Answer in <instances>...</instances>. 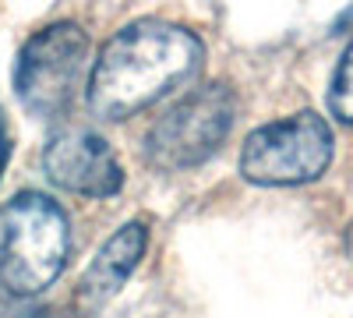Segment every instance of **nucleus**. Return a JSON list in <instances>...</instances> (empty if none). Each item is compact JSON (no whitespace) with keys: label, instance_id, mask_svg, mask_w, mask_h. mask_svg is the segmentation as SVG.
<instances>
[{"label":"nucleus","instance_id":"1","mask_svg":"<svg viewBox=\"0 0 353 318\" xmlns=\"http://www.w3.org/2000/svg\"><path fill=\"white\" fill-rule=\"evenodd\" d=\"M201 64L205 43L191 28L141 18L99 50L85 85V103L99 121H128L194 81Z\"/></svg>","mask_w":353,"mask_h":318},{"label":"nucleus","instance_id":"2","mask_svg":"<svg viewBox=\"0 0 353 318\" xmlns=\"http://www.w3.org/2000/svg\"><path fill=\"white\" fill-rule=\"evenodd\" d=\"M71 230L64 209L39 191L0 206V286L14 301L36 297L64 272Z\"/></svg>","mask_w":353,"mask_h":318},{"label":"nucleus","instance_id":"3","mask_svg":"<svg viewBox=\"0 0 353 318\" xmlns=\"http://www.w3.org/2000/svg\"><path fill=\"white\" fill-rule=\"evenodd\" d=\"M92 43L74 21L46 25L28 39L14 64V92L21 106L39 121H57L88 85Z\"/></svg>","mask_w":353,"mask_h":318},{"label":"nucleus","instance_id":"4","mask_svg":"<svg viewBox=\"0 0 353 318\" xmlns=\"http://www.w3.org/2000/svg\"><path fill=\"white\" fill-rule=\"evenodd\" d=\"M237 121V96L226 81H212L176 99L141 138V156L156 170H191L212 159Z\"/></svg>","mask_w":353,"mask_h":318},{"label":"nucleus","instance_id":"5","mask_svg":"<svg viewBox=\"0 0 353 318\" xmlns=\"http://www.w3.org/2000/svg\"><path fill=\"white\" fill-rule=\"evenodd\" d=\"M332 163V128L314 110L261 124L244 138L241 173L251 184L290 188L311 184Z\"/></svg>","mask_w":353,"mask_h":318},{"label":"nucleus","instance_id":"6","mask_svg":"<svg viewBox=\"0 0 353 318\" xmlns=\"http://www.w3.org/2000/svg\"><path fill=\"white\" fill-rule=\"evenodd\" d=\"M46 177L81 198H110L124 188V170L110 141L88 128H64L50 138L43 152Z\"/></svg>","mask_w":353,"mask_h":318},{"label":"nucleus","instance_id":"7","mask_svg":"<svg viewBox=\"0 0 353 318\" xmlns=\"http://www.w3.org/2000/svg\"><path fill=\"white\" fill-rule=\"evenodd\" d=\"M145 248H149V226L145 223H128L96 251V258L88 262V269L78 279V308L85 315H92L106 308L117 294L124 290V283L138 269Z\"/></svg>","mask_w":353,"mask_h":318},{"label":"nucleus","instance_id":"8","mask_svg":"<svg viewBox=\"0 0 353 318\" xmlns=\"http://www.w3.org/2000/svg\"><path fill=\"white\" fill-rule=\"evenodd\" d=\"M329 110L343 124H353V43L343 50L332 85H329Z\"/></svg>","mask_w":353,"mask_h":318},{"label":"nucleus","instance_id":"9","mask_svg":"<svg viewBox=\"0 0 353 318\" xmlns=\"http://www.w3.org/2000/svg\"><path fill=\"white\" fill-rule=\"evenodd\" d=\"M0 318H46L43 308H21L11 301H0Z\"/></svg>","mask_w":353,"mask_h":318},{"label":"nucleus","instance_id":"10","mask_svg":"<svg viewBox=\"0 0 353 318\" xmlns=\"http://www.w3.org/2000/svg\"><path fill=\"white\" fill-rule=\"evenodd\" d=\"M8 159H11V128H8V117L0 113V173H4Z\"/></svg>","mask_w":353,"mask_h":318}]
</instances>
